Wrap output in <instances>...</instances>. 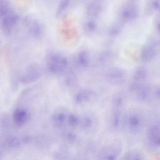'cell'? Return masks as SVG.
Here are the masks:
<instances>
[{
    "instance_id": "obj_11",
    "label": "cell",
    "mask_w": 160,
    "mask_h": 160,
    "mask_svg": "<svg viewBox=\"0 0 160 160\" xmlns=\"http://www.w3.org/2000/svg\"><path fill=\"white\" fill-rule=\"evenodd\" d=\"M101 10L100 4L93 2L89 5L87 9V14L89 17H94L98 15Z\"/></svg>"
},
{
    "instance_id": "obj_22",
    "label": "cell",
    "mask_w": 160,
    "mask_h": 160,
    "mask_svg": "<svg viewBox=\"0 0 160 160\" xmlns=\"http://www.w3.org/2000/svg\"><path fill=\"white\" fill-rule=\"evenodd\" d=\"M121 26L117 25L114 26L110 30V33L112 35L118 34L121 30Z\"/></svg>"
},
{
    "instance_id": "obj_25",
    "label": "cell",
    "mask_w": 160,
    "mask_h": 160,
    "mask_svg": "<svg viewBox=\"0 0 160 160\" xmlns=\"http://www.w3.org/2000/svg\"><path fill=\"white\" fill-rule=\"evenodd\" d=\"M155 4L156 10L160 11V0H156Z\"/></svg>"
},
{
    "instance_id": "obj_24",
    "label": "cell",
    "mask_w": 160,
    "mask_h": 160,
    "mask_svg": "<svg viewBox=\"0 0 160 160\" xmlns=\"http://www.w3.org/2000/svg\"><path fill=\"white\" fill-rule=\"evenodd\" d=\"M31 138L29 136H26L22 139L23 142L25 143H28L31 141Z\"/></svg>"
},
{
    "instance_id": "obj_5",
    "label": "cell",
    "mask_w": 160,
    "mask_h": 160,
    "mask_svg": "<svg viewBox=\"0 0 160 160\" xmlns=\"http://www.w3.org/2000/svg\"><path fill=\"white\" fill-rule=\"evenodd\" d=\"M1 18L2 30L5 34L9 35L18 22L19 16L12 12Z\"/></svg>"
},
{
    "instance_id": "obj_13",
    "label": "cell",
    "mask_w": 160,
    "mask_h": 160,
    "mask_svg": "<svg viewBox=\"0 0 160 160\" xmlns=\"http://www.w3.org/2000/svg\"><path fill=\"white\" fill-rule=\"evenodd\" d=\"M124 160H144L142 153L137 150L129 152L126 155Z\"/></svg>"
},
{
    "instance_id": "obj_3",
    "label": "cell",
    "mask_w": 160,
    "mask_h": 160,
    "mask_svg": "<svg viewBox=\"0 0 160 160\" xmlns=\"http://www.w3.org/2000/svg\"><path fill=\"white\" fill-rule=\"evenodd\" d=\"M47 63L49 71L54 73H59L63 72L68 65L67 59L58 53L50 55L48 58Z\"/></svg>"
},
{
    "instance_id": "obj_27",
    "label": "cell",
    "mask_w": 160,
    "mask_h": 160,
    "mask_svg": "<svg viewBox=\"0 0 160 160\" xmlns=\"http://www.w3.org/2000/svg\"><path fill=\"white\" fill-rule=\"evenodd\" d=\"M155 94L157 96L160 98V89H158L156 91Z\"/></svg>"
},
{
    "instance_id": "obj_10",
    "label": "cell",
    "mask_w": 160,
    "mask_h": 160,
    "mask_svg": "<svg viewBox=\"0 0 160 160\" xmlns=\"http://www.w3.org/2000/svg\"><path fill=\"white\" fill-rule=\"evenodd\" d=\"M52 157L54 160H65L68 157V152L65 147L61 146L53 152Z\"/></svg>"
},
{
    "instance_id": "obj_21",
    "label": "cell",
    "mask_w": 160,
    "mask_h": 160,
    "mask_svg": "<svg viewBox=\"0 0 160 160\" xmlns=\"http://www.w3.org/2000/svg\"><path fill=\"white\" fill-rule=\"evenodd\" d=\"M112 57L111 53L107 52L103 53L100 56V60L102 62H106L111 59Z\"/></svg>"
},
{
    "instance_id": "obj_8",
    "label": "cell",
    "mask_w": 160,
    "mask_h": 160,
    "mask_svg": "<svg viewBox=\"0 0 160 160\" xmlns=\"http://www.w3.org/2000/svg\"><path fill=\"white\" fill-rule=\"evenodd\" d=\"M13 116L15 124L18 127L24 126L27 122L28 118L27 111L20 108H17L15 110Z\"/></svg>"
},
{
    "instance_id": "obj_15",
    "label": "cell",
    "mask_w": 160,
    "mask_h": 160,
    "mask_svg": "<svg viewBox=\"0 0 160 160\" xmlns=\"http://www.w3.org/2000/svg\"><path fill=\"white\" fill-rule=\"evenodd\" d=\"M147 76V70L143 67L138 69L135 72L133 79L135 81H141L145 79Z\"/></svg>"
},
{
    "instance_id": "obj_26",
    "label": "cell",
    "mask_w": 160,
    "mask_h": 160,
    "mask_svg": "<svg viewBox=\"0 0 160 160\" xmlns=\"http://www.w3.org/2000/svg\"><path fill=\"white\" fill-rule=\"evenodd\" d=\"M156 28L158 32L160 34V21L157 23L156 25Z\"/></svg>"
},
{
    "instance_id": "obj_6",
    "label": "cell",
    "mask_w": 160,
    "mask_h": 160,
    "mask_svg": "<svg viewBox=\"0 0 160 160\" xmlns=\"http://www.w3.org/2000/svg\"><path fill=\"white\" fill-rule=\"evenodd\" d=\"M26 25L30 34L35 37H38L42 34V29L40 23L34 19L28 18L26 21Z\"/></svg>"
},
{
    "instance_id": "obj_7",
    "label": "cell",
    "mask_w": 160,
    "mask_h": 160,
    "mask_svg": "<svg viewBox=\"0 0 160 160\" xmlns=\"http://www.w3.org/2000/svg\"><path fill=\"white\" fill-rule=\"evenodd\" d=\"M40 76L39 68L36 66L33 65L28 68L25 75L21 78V80L23 83H29L35 81Z\"/></svg>"
},
{
    "instance_id": "obj_9",
    "label": "cell",
    "mask_w": 160,
    "mask_h": 160,
    "mask_svg": "<svg viewBox=\"0 0 160 160\" xmlns=\"http://www.w3.org/2000/svg\"><path fill=\"white\" fill-rule=\"evenodd\" d=\"M129 124L131 130L134 133L140 132L143 127L140 118L136 115H133L130 117L129 119Z\"/></svg>"
},
{
    "instance_id": "obj_14",
    "label": "cell",
    "mask_w": 160,
    "mask_h": 160,
    "mask_svg": "<svg viewBox=\"0 0 160 160\" xmlns=\"http://www.w3.org/2000/svg\"><path fill=\"white\" fill-rule=\"evenodd\" d=\"M66 118L65 114L61 112H56L53 116L52 120L55 126L59 127L61 126Z\"/></svg>"
},
{
    "instance_id": "obj_17",
    "label": "cell",
    "mask_w": 160,
    "mask_h": 160,
    "mask_svg": "<svg viewBox=\"0 0 160 160\" xmlns=\"http://www.w3.org/2000/svg\"><path fill=\"white\" fill-rule=\"evenodd\" d=\"M79 61L80 64L84 67L88 64V56L87 52L85 51L81 52L79 56Z\"/></svg>"
},
{
    "instance_id": "obj_2",
    "label": "cell",
    "mask_w": 160,
    "mask_h": 160,
    "mask_svg": "<svg viewBox=\"0 0 160 160\" xmlns=\"http://www.w3.org/2000/svg\"><path fill=\"white\" fill-rule=\"evenodd\" d=\"M145 138L149 148L154 150L160 149V122H155L148 127Z\"/></svg>"
},
{
    "instance_id": "obj_19",
    "label": "cell",
    "mask_w": 160,
    "mask_h": 160,
    "mask_svg": "<svg viewBox=\"0 0 160 160\" xmlns=\"http://www.w3.org/2000/svg\"><path fill=\"white\" fill-rule=\"evenodd\" d=\"M79 120L73 115H70L68 118V123L71 126H74L79 123Z\"/></svg>"
},
{
    "instance_id": "obj_12",
    "label": "cell",
    "mask_w": 160,
    "mask_h": 160,
    "mask_svg": "<svg viewBox=\"0 0 160 160\" xmlns=\"http://www.w3.org/2000/svg\"><path fill=\"white\" fill-rule=\"evenodd\" d=\"M4 143L6 146L11 148H17L20 145L19 140L17 137L12 135L7 136L5 139Z\"/></svg>"
},
{
    "instance_id": "obj_16",
    "label": "cell",
    "mask_w": 160,
    "mask_h": 160,
    "mask_svg": "<svg viewBox=\"0 0 160 160\" xmlns=\"http://www.w3.org/2000/svg\"><path fill=\"white\" fill-rule=\"evenodd\" d=\"M135 92H136V97L137 99L140 100L144 99L148 95V89L141 85Z\"/></svg>"
},
{
    "instance_id": "obj_4",
    "label": "cell",
    "mask_w": 160,
    "mask_h": 160,
    "mask_svg": "<svg viewBox=\"0 0 160 160\" xmlns=\"http://www.w3.org/2000/svg\"><path fill=\"white\" fill-rule=\"evenodd\" d=\"M139 12V5L135 1H128L121 12V17L125 21L129 22L135 19Z\"/></svg>"
},
{
    "instance_id": "obj_23",
    "label": "cell",
    "mask_w": 160,
    "mask_h": 160,
    "mask_svg": "<svg viewBox=\"0 0 160 160\" xmlns=\"http://www.w3.org/2000/svg\"><path fill=\"white\" fill-rule=\"evenodd\" d=\"M91 123V120L88 118H84L82 121V125L84 127H87L89 126Z\"/></svg>"
},
{
    "instance_id": "obj_20",
    "label": "cell",
    "mask_w": 160,
    "mask_h": 160,
    "mask_svg": "<svg viewBox=\"0 0 160 160\" xmlns=\"http://www.w3.org/2000/svg\"><path fill=\"white\" fill-rule=\"evenodd\" d=\"M86 28L88 31L92 32L95 30L96 25L93 21H89L87 22Z\"/></svg>"
},
{
    "instance_id": "obj_1",
    "label": "cell",
    "mask_w": 160,
    "mask_h": 160,
    "mask_svg": "<svg viewBox=\"0 0 160 160\" xmlns=\"http://www.w3.org/2000/svg\"><path fill=\"white\" fill-rule=\"evenodd\" d=\"M160 55V40L152 39L148 41L142 47L140 58L144 62L150 61Z\"/></svg>"
},
{
    "instance_id": "obj_18",
    "label": "cell",
    "mask_w": 160,
    "mask_h": 160,
    "mask_svg": "<svg viewBox=\"0 0 160 160\" xmlns=\"http://www.w3.org/2000/svg\"><path fill=\"white\" fill-rule=\"evenodd\" d=\"M69 3V1L68 0H64L61 2L56 10V15L58 16L60 15L67 7Z\"/></svg>"
}]
</instances>
